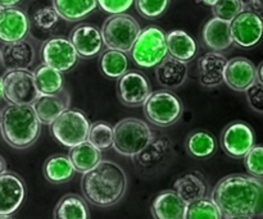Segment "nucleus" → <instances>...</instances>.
Instances as JSON below:
<instances>
[{
	"mask_svg": "<svg viewBox=\"0 0 263 219\" xmlns=\"http://www.w3.org/2000/svg\"><path fill=\"white\" fill-rule=\"evenodd\" d=\"M211 199L223 218L263 215V178L247 174L223 177L213 187Z\"/></svg>",
	"mask_w": 263,
	"mask_h": 219,
	"instance_id": "1",
	"label": "nucleus"
},
{
	"mask_svg": "<svg viewBox=\"0 0 263 219\" xmlns=\"http://www.w3.org/2000/svg\"><path fill=\"white\" fill-rule=\"evenodd\" d=\"M244 10L252 12L263 19V0H243Z\"/></svg>",
	"mask_w": 263,
	"mask_h": 219,
	"instance_id": "41",
	"label": "nucleus"
},
{
	"mask_svg": "<svg viewBox=\"0 0 263 219\" xmlns=\"http://www.w3.org/2000/svg\"><path fill=\"white\" fill-rule=\"evenodd\" d=\"M72 45L81 58H92L102 51L103 41L102 31L92 25H79L71 32Z\"/></svg>",
	"mask_w": 263,
	"mask_h": 219,
	"instance_id": "17",
	"label": "nucleus"
},
{
	"mask_svg": "<svg viewBox=\"0 0 263 219\" xmlns=\"http://www.w3.org/2000/svg\"><path fill=\"white\" fill-rule=\"evenodd\" d=\"M0 133H2V110H0Z\"/></svg>",
	"mask_w": 263,
	"mask_h": 219,
	"instance_id": "48",
	"label": "nucleus"
},
{
	"mask_svg": "<svg viewBox=\"0 0 263 219\" xmlns=\"http://www.w3.org/2000/svg\"><path fill=\"white\" fill-rule=\"evenodd\" d=\"M130 51L139 67L156 68L168 55L166 33L157 26H148L140 31Z\"/></svg>",
	"mask_w": 263,
	"mask_h": 219,
	"instance_id": "5",
	"label": "nucleus"
},
{
	"mask_svg": "<svg viewBox=\"0 0 263 219\" xmlns=\"http://www.w3.org/2000/svg\"><path fill=\"white\" fill-rule=\"evenodd\" d=\"M30 31V21L18 8H0V41L4 44L23 40Z\"/></svg>",
	"mask_w": 263,
	"mask_h": 219,
	"instance_id": "15",
	"label": "nucleus"
},
{
	"mask_svg": "<svg viewBox=\"0 0 263 219\" xmlns=\"http://www.w3.org/2000/svg\"><path fill=\"white\" fill-rule=\"evenodd\" d=\"M203 3H204L205 5H210V7H213V5L216 4V3L218 2V0H202Z\"/></svg>",
	"mask_w": 263,
	"mask_h": 219,
	"instance_id": "45",
	"label": "nucleus"
},
{
	"mask_svg": "<svg viewBox=\"0 0 263 219\" xmlns=\"http://www.w3.org/2000/svg\"><path fill=\"white\" fill-rule=\"evenodd\" d=\"M0 219H12V218L7 217V215H0Z\"/></svg>",
	"mask_w": 263,
	"mask_h": 219,
	"instance_id": "49",
	"label": "nucleus"
},
{
	"mask_svg": "<svg viewBox=\"0 0 263 219\" xmlns=\"http://www.w3.org/2000/svg\"><path fill=\"white\" fill-rule=\"evenodd\" d=\"M174 191L186 204H190V203L197 202L203 197H207L208 187L202 174H199L198 172H192V173L184 174L176 180L174 185Z\"/></svg>",
	"mask_w": 263,
	"mask_h": 219,
	"instance_id": "24",
	"label": "nucleus"
},
{
	"mask_svg": "<svg viewBox=\"0 0 263 219\" xmlns=\"http://www.w3.org/2000/svg\"><path fill=\"white\" fill-rule=\"evenodd\" d=\"M40 55L43 64L58 72L71 71L79 61V54L74 50L71 40L63 36L48 38L41 46Z\"/></svg>",
	"mask_w": 263,
	"mask_h": 219,
	"instance_id": "10",
	"label": "nucleus"
},
{
	"mask_svg": "<svg viewBox=\"0 0 263 219\" xmlns=\"http://www.w3.org/2000/svg\"><path fill=\"white\" fill-rule=\"evenodd\" d=\"M243 10V0H218L212 7L213 15L222 21H228V22H231Z\"/></svg>",
	"mask_w": 263,
	"mask_h": 219,
	"instance_id": "35",
	"label": "nucleus"
},
{
	"mask_svg": "<svg viewBox=\"0 0 263 219\" xmlns=\"http://www.w3.org/2000/svg\"><path fill=\"white\" fill-rule=\"evenodd\" d=\"M97 2L104 12L109 14H121L127 12L135 0H97Z\"/></svg>",
	"mask_w": 263,
	"mask_h": 219,
	"instance_id": "40",
	"label": "nucleus"
},
{
	"mask_svg": "<svg viewBox=\"0 0 263 219\" xmlns=\"http://www.w3.org/2000/svg\"><path fill=\"white\" fill-rule=\"evenodd\" d=\"M69 149H71L68 155L69 161L73 164L76 172L82 174L89 172L102 162V151L87 140Z\"/></svg>",
	"mask_w": 263,
	"mask_h": 219,
	"instance_id": "26",
	"label": "nucleus"
},
{
	"mask_svg": "<svg viewBox=\"0 0 263 219\" xmlns=\"http://www.w3.org/2000/svg\"><path fill=\"white\" fill-rule=\"evenodd\" d=\"M168 55L189 63L197 55L198 46L194 38L182 30H174L166 35Z\"/></svg>",
	"mask_w": 263,
	"mask_h": 219,
	"instance_id": "25",
	"label": "nucleus"
},
{
	"mask_svg": "<svg viewBox=\"0 0 263 219\" xmlns=\"http://www.w3.org/2000/svg\"><path fill=\"white\" fill-rule=\"evenodd\" d=\"M40 128L32 105L9 104L2 110V135L12 148H30L40 136Z\"/></svg>",
	"mask_w": 263,
	"mask_h": 219,
	"instance_id": "3",
	"label": "nucleus"
},
{
	"mask_svg": "<svg viewBox=\"0 0 263 219\" xmlns=\"http://www.w3.org/2000/svg\"><path fill=\"white\" fill-rule=\"evenodd\" d=\"M225 219H253L251 217H230V218H225Z\"/></svg>",
	"mask_w": 263,
	"mask_h": 219,
	"instance_id": "46",
	"label": "nucleus"
},
{
	"mask_svg": "<svg viewBox=\"0 0 263 219\" xmlns=\"http://www.w3.org/2000/svg\"><path fill=\"white\" fill-rule=\"evenodd\" d=\"M230 31L235 45L243 49L253 48L263 36V19L254 13L243 10L230 22Z\"/></svg>",
	"mask_w": 263,
	"mask_h": 219,
	"instance_id": "12",
	"label": "nucleus"
},
{
	"mask_svg": "<svg viewBox=\"0 0 263 219\" xmlns=\"http://www.w3.org/2000/svg\"><path fill=\"white\" fill-rule=\"evenodd\" d=\"M22 0H0V8H9L14 7L18 3H21Z\"/></svg>",
	"mask_w": 263,
	"mask_h": 219,
	"instance_id": "42",
	"label": "nucleus"
},
{
	"mask_svg": "<svg viewBox=\"0 0 263 219\" xmlns=\"http://www.w3.org/2000/svg\"><path fill=\"white\" fill-rule=\"evenodd\" d=\"M228 58L217 51H210L200 56L198 61L199 81L204 87H217L223 84V72H225Z\"/></svg>",
	"mask_w": 263,
	"mask_h": 219,
	"instance_id": "20",
	"label": "nucleus"
},
{
	"mask_svg": "<svg viewBox=\"0 0 263 219\" xmlns=\"http://www.w3.org/2000/svg\"><path fill=\"white\" fill-rule=\"evenodd\" d=\"M117 92L122 104L127 107H140L152 94V90L148 79L143 73L127 71L118 78Z\"/></svg>",
	"mask_w": 263,
	"mask_h": 219,
	"instance_id": "13",
	"label": "nucleus"
},
{
	"mask_svg": "<svg viewBox=\"0 0 263 219\" xmlns=\"http://www.w3.org/2000/svg\"><path fill=\"white\" fill-rule=\"evenodd\" d=\"M32 108L40 123L51 125L62 113L69 109V94L63 89L57 94L40 95L32 104Z\"/></svg>",
	"mask_w": 263,
	"mask_h": 219,
	"instance_id": "18",
	"label": "nucleus"
},
{
	"mask_svg": "<svg viewBox=\"0 0 263 219\" xmlns=\"http://www.w3.org/2000/svg\"><path fill=\"white\" fill-rule=\"evenodd\" d=\"M2 50L0 62L8 71L28 69L35 61V48L28 40H20L15 43L5 44Z\"/></svg>",
	"mask_w": 263,
	"mask_h": 219,
	"instance_id": "19",
	"label": "nucleus"
},
{
	"mask_svg": "<svg viewBox=\"0 0 263 219\" xmlns=\"http://www.w3.org/2000/svg\"><path fill=\"white\" fill-rule=\"evenodd\" d=\"M127 189V177L121 166L112 161H102L84 173L81 178L82 195L90 204L108 208L117 204Z\"/></svg>",
	"mask_w": 263,
	"mask_h": 219,
	"instance_id": "2",
	"label": "nucleus"
},
{
	"mask_svg": "<svg viewBox=\"0 0 263 219\" xmlns=\"http://www.w3.org/2000/svg\"><path fill=\"white\" fill-rule=\"evenodd\" d=\"M223 82L234 91L246 92L257 82V67L244 56L230 59L223 72Z\"/></svg>",
	"mask_w": 263,
	"mask_h": 219,
	"instance_id": "14",
	"label": "nucleus"
},
{
	"mask_svg": "<svg viewBox=\"0 0 263 219\" xmlns=\"http://www.w3.org/2000/svg\"><path fill=\"white\" fill-rule=\"evenodd\" d=\"M32 21L37 28L43 31H49L58 23L59 15L53 5H44L35 10Z\"/></svg>",
	"mask_w": 263,
	"mask_h": 219,
	"instance_id": "36",
	"label": "nucleus"
},
{
	"mask_svg": "<svg viewBox=\"0 0 263 219\" xmlns=\"http://www.w3.org/2000/svg\"><path fill=\"white\" fill-rule=\"evenodd\" d=\"M257 82L263 85V62L259 64L258 68H257Z\"/></svg>",
	"mask_w": 263,
	"mask_h": 219,
	"instance_id": "43",
	"label": "nucleus"
},
{
	"mask_svg": "<svg viewBox=\"0 0 263 219\" xmlns=\"http://www.w3.org/2000/svg\"><path fill=\"white\" fill-rule=\"evenodd\" d=\"M186 208V203L174 190H167L157 195L151 210L154 219H185Z\"/></svg>",
	"mask_w": 263,
	"mask_h": 219,
	"instance_id": "21",
	"label": "nucleus"
},
{
	"mask_svg": "<svg viewBox=\"0 0 263 219\" xmlns=\"http://www.w3.org/2000/svg\"><path fill=\"white\" fill-rule=\"evenodd\" d=\"M203 43L212 51H225L233 45V37H231L230 22L222 21L220 18H211L203 27L202 32Z\"/></svg>",
	"mask_w": 263,
	"mask_h": 219,
	"instance_id": "22",
	"label": "nucleus"
},
{
	"mask_svg": "<svg viewBox=\"0 0 263 219\" xmlns=\"http://www.w3.org/2000/svg\"><path fill=\"white\" fill-rule=\"evenodd\" d=\"M50 126L54 138L67 148L86 141L90 130L86 115L77 109H67Z\"/></svg>",
	"mask_w": 263,
	"mask_h": 219,
	"instance_id": "8",
	"label": "nucleus"
},
{
	"mask_svg": "<svg viewBox=\"0 0 263 219\" xmlns=\"http://www.w3.org/2000/svg\"><path fill=\"white\" fill-rule=\"evenodd\" d=\"M53 7L59 18L77 22L91 14L98 8L97 0H53Z\"/></svg>",
	"mask_w": 263,
	"mask_h": 219,
	"instance_id": "27",
	"label": "nucleus"
},
{
	"mask_svg": "<svg viewBox=\"0 0 263 219\" xmlns=\"http://www.w3.org/2000/svg\"><path fill=\"white\" fill-rule=\"evenodd\" d=\"M151 127L139 118H125L113 127V146L123 156H136L151 145Z\"/></svg>",
	"mask_w": 263,
	"mask_h": 219,
	"instance_id": "4",
	"label": "nucleus"
},
{
	"mask_svg": "<svg viewBox=\"0 0 263 219\" xmlns=\"http://www.w3.org/2000/svg\"><path fill=\"white\" fill-rule=\"evenodd\" d=\"M33 77H35V84L40 95L57 94L63 90L62 72H58L51 67L41 64L35 69Z\"/></svg>",
	"mask_w": 263,
	"mask_h": 219,
	"instance_id": "31",
	"label": "nucleus"
},
{
	"mask_svg": "<svg viewBox=\"0 0 263 219\" xmlns=\"http://www.w3.org/2000/svg\"><path fill=\"white\" fill-rule=\"evenodd\" d=\"M25 184L17 174L5 172L0 176V215H12L25 200Z\"/></svg>",
	"mask_w": 263,
	"mask_h": 219,
	"instance_id": "16",
	"label": "nucleus"
},
{
	"mask_svg": "<svg viewBox=\"0 0 263 219\" xmlns=\"http://www.w3.org/2000/svg\"><path fill=\"white\" fill-rule=\"evenodd\" d=\"M0 59H2V50H0Z\"/></svg>",
	"mask_w": 263,
	"mask_h": 219,
	"instance_id": "50",
	"label": "nucleus"
},
{
	"mask_svg": "<svg viewBox=\"0 0 263 219\" xmlns=\"http://www.w3.org/2000/svg\"><path fill=\"white\" fill-rule=\"evenodd\" d=\"M246 95L249 107L254 112L262 113L263 114V85L259 84V82H256V84H253L247 90Z\"/></svg>",
	"mask_w": 263,
	"mask_h": 219,
	"instance_id": "39",
	"label": "nucleus"
},
{
	"mask_svg": "<svg viewBox=\"0 0 263 219\" xmlns=\"http://www.w3.org/2000/svg\"><path fill=\"white\" fill-rule=\"evenodd\" d=\"M156 77L159 84L167 89L180 87L187 77L186 63L171 55H167L156 67Z\"/></svg>",
	"mask_w": 263,
	"mask_h": 219,
	"instance_id": "23",
	"label": "nucleus"
},
{
	"mask_svg": "<svg viewBox=\"0 0 263 219\" xmlns=\"http://www.w3.org/2000/svg\"><path fill=\"white\" fill-rule=\"evenodd\" d=\"M86 202L79 195L68 194L62 197L54 209V219H89Z\"/></svg>",
	"mask_w": 263,
	"mask_h": 219,
	"instance_id": "30",
	"label": "nucleus"
},
{
	"mask_svg": "<svg viewBox=\"0 0 263 219\" xmlns=\"http://www.w3.org/2000/svg\"><path fill=\"white\" fill-rule=\"evenodd\" d=\"M243 159L249 176L263 178V146L254 145Z\"/></svg>",
	"mask_w": 263,
	"mask_h": 219,
	"instance_id": "37",
	"label": "nucleus"
},
{
	"mask_svg": "<svg viewBox=\"0 0 263 219\" xmlns=\"http://www.w3.org/2000/svg\"><path fill=\"white\" fill-rule=\"evenodd\" d=\"M140 31V25L133 15L126 13L112 14L103 23V41L108 49L128 53Z\"/></svg>",
	"mask_w": 263,
	"mask_h": 219,
	"instance_id": "6",
	"label": "nucleus"
},
{
	"mask_svg": "<svg viewBox=\"0 0 263 219\" xmlns=\"http://www.w3.org/2000/svg\"><path fill=\"white\" fill-rule=\"evenodd\" d=\"M74 169L73 164L66 155H53L46 159L43 167L44 177L51 184H64L72 180Z\"/></svg>",
	"mask_w": 263,
	"mask_h": 219,
	"instance_id": "28",
	"label": "nucleus"
},
{
	"mask_svg": "<svg viewBox=\"0 0 263 219\" xmlns=\"http://www.w3.org/2000/svg\"><path fill=\"white\" fill-rule=\"evenodd\" d=\"M3 96L9 104L32 105L40 92L35 84L33 72L28 69L8 71L2 78Z\"/></svg>",
	"mask_w": 263,
	"mask_h": 219,
	"instance_id": "9",
	"label": "nucleus"
},
{
	"mask_svg": "<svg viewBox=\"0 0 263 219\" xmlns=\"http://www.w3.org/2000/svg\"><path fill=\"white\" fill-rule=\"evenodd\" d=\"M143 108L146 120L158 127H170L176 123L182 114L180 99L174 92L167 90L152 92Z\"/></svg>",
	"mask_w": 263,
	"mask_h": 219,
	"instance_id": "7",
	"label": "nucleus"
},
{
	"mask_svg": "<svg viewBox=\"0 0 263 219\" xmlns=\"http://www.w3.org/2000/svg\"><path fill=\"white\" fill-rule=\"evenodd\" d=\"M134 3L139 14L153 19L166 12L170 0H135Z\"/></svg>",
	"mask_w": 263,
	"mask_h": 219,
	"instance_id": "38",
	"label": "nucleus"
},
{
	"mask_svg": "<svg viewBox=\"0 0 263 219\" xmlns=\"http://www.w3.org/2000/svg\"><path fill=\"white\" fill-rule=\"evenodd\" d=\"M99 66L103 74L108 78H120L127 72L128 58L123 51L107 49L100 55Z\"/></svg>",
	"mask_w": 263,
	"mask_h": 219,
	"instance_id": "32",
	"label": "nucleus"
},
{
	"mask_svg": "<svg viewBox=\"0 0 263 219\" xmlns=\"http://www.w3.org/2000/svg\"><path fill=\"white\" fill-rule=\"evenodd\" d=\"M220 209L211 197L193 202L187 204L185 219H222Z\"/></svg>",
	"mask_w": 263,
	"mask_h": 219,
	"instance_id": "33",
	"label": "nucleus"
},
{
	"mask_svg": "<svg viewBox=\"0 0 263 219\" xmlns=\"http://www.w3.org/2000/svg\"><path fill=\"white\" fill-rule=\"evenodd\" d=\"M186 146L187 153L192 156L198 159L210 158L217 150V141H216L215 136L212 133L207 132V131L198 130L194 131L189 135L186 138Z\"/></svg>",
	"mask_w": 263,
	"mask_h": 219,
	"instance_id": "29",
	"label": "nucleus"
},
{
	"mask_svg": "<svg viewBox=\"0 0 263 219\" xmlns=\"http://www.w3.org/2000/svg\"><path fill=\"white\" fill-rule=\"evenodd\" d=\"M5 172H7V163H5V159L0 155V176Z\"/></svg>",
	"mask_w": 263,
	"mask_h": 219,
	"instance_id": "44",
	"label": "nucleus"
},
{
	"mask_svg": "<svg viewBox=\"0 0 263 219\" xmlns=\"http://www.w3.org/2000/svg\"><path fill=\"white\" fill-rule=\"evenodd\" d=\"M256 137L249 125L241 121L231 122L221 135V146L229 156L241 159L254 146Z\"/></svg>",
	"mask_w": 263,
	"mask_h": 219,
	"instance_id": "11",
	"label": "nucleus"
},
{
	"mask_svg": "<svg viewBox=\"0 0 263 219\" xmlns=\"http://www.w3.org/2000/svg\"><path fill=\"white\" fill-rule=\"evenodd\" d=\"M87 141L99 149L100 151L107 150L113 146V127L107 122L98 121L90 126Z\"/></svg>",
	"mask_w": 263,
	"mask_h": 219,
	"instance_id": "34",
	"label": "nucleus"
},
{
	"mask_svg": "<svg viewBox=\"0 0 263 219\" xmlns=\"http://www.w3.org/2000/svg\"><path fill=\"white\" fill-rule=\"evenodd\" d=\"M3 97V84H2V78H0V99Z\"/></svg>",
	"mask_w": 263,
	"mask_h": 219,
	"instance_id": "47",
	"label": "nucleus"
}]
</instances>
